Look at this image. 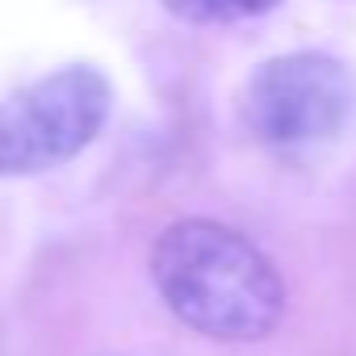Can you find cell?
<instances>
[{"label": "cell", "mask_w": 356, "mask_h": 356, "mask_svg": "<svg viewBox=\"0 0 356 356\" xmlns=\"http://www.w3.org/2000/svg\"><path fill=\"white\" fill-rule=\"evenodd\" d=\"M151 281L185 327L222 343L264 339L285 314V285L273 260L214 218L163 227L151 248Z\"/></svg>", "instance_id": "obj_1"}, {"label": "cell", "mask_w": 356, "mask_h": 356, "mask_svg": "<svg viewBox=\"0 0 356 356\" xmlns=\"http://www.w3.org/2000/svg\"><path fill=\"white\" fill-rule=\"evenodd\" d=\"M113 88L97 67H59L0 101V176H38L76 159L105 126Z\"/></svg>", "instance_id": "obj_2"}, {"label": "cell", "mask_w": 356, "mask_h": 356, "mask_svg": "<svg viewBox=\"0 0 356 356\" xmlns=\"http://www.w3.org/2000/svg\"><path fill=\"white\" fill-rule=\"evenodd\" d=\"M356 105L348 67L318 51L277 55L256 67L243 88V122L260 143L314 147L335 138Z\"/></svg>", "instance_id": "obj_3"}, {"label": "cell", "mask_w": 356, "mask_h": 356, "mask_svg": "<svg viewBox=\"0 0 356 356\" xmlns=\"http://www.w3.org/2000/svg\"><path fill=\"white\" fill-rule=\"evenodd\" d=\"M159 5L189 26H222V22H243V17H260L273 13L281 0H159Z\"/></svg>", "instance_id": "obj_4"}]
</instances>
